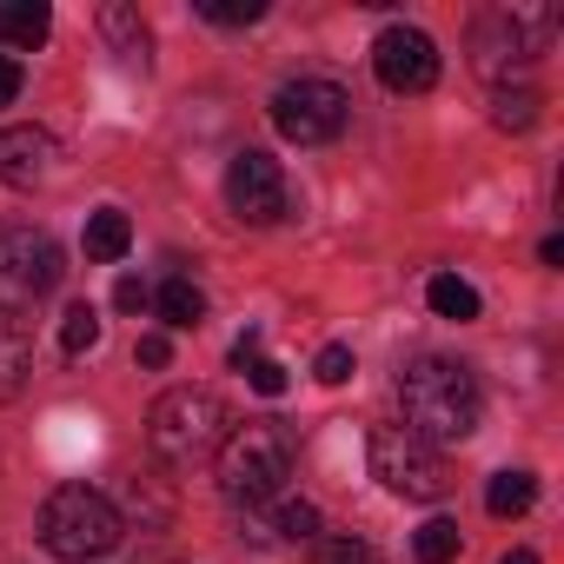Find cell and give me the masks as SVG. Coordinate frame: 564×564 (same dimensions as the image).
Masks as SVG:
<instances>
[{
  "label": "cell",
  "mask_w": 564,
  "mask_h": 564,
  "mask_svg": "<svg viewBox=\"0 0 564 564\" xmlns=\"http://www.w3.org/2000/svg\"><path fill=\"white\" fill-rule=\"evenodd\" d=\"M279 511H272V524H279V538H293V544H313L319 538V505H306V498H272Z\"/></svg>",
  "instance_id": "obj_21"
},
{
  "label": "cell",
  "mask_w": 564,
  "mask_h": 564,
  "mask_svg": "<svg viewBox=\"0 0 564 564\" xmlns=\"http://www.w3.org/2000/svg\"><path fill=\"white\" fill-rule=\"evenodd\" d=\"M551 34H557V14H551V8H505V14H485V21L471 28V67L505 87V74L531 67V61L551 47Z\"/></svg>",
  "instance_id": "obj_5"
},
{
  "label": "cell",
  "mask_w": 564,
  "mask_h": 564,
  "mask_svg": "<svg viewBox=\"0 0 564 564\" xmlns=\"http://www.w3.org/2000/svg\"><path fill=\"white\" fill-rule=\"evenodd\" d=\"M538 107H544V100H538L531 87H498V94H491V127L531 133V127H538Z\"/></svg>",
  "instance_id": "obj_18"
},
{
  "label": "cell",
  "mask_w": 564,
  "mask_h": 564,
  "mask_svg": "<svg viewBox=\"0 0 564 564\" xmlns=\"http://www.w3.org/2000/svg\"><path fill=\"white\" fill-rule=\"evenodd\" d=\"M54 133L41 127H0V180L8 186H41L54 173Z\"/></svg>",
  "instance_id": "obj_11"
},
{
  "label": "cell",
  "mask_w": 564,
  "mask_h": 564,
  "mask_svg": "<svg viewBox=\"0 0 564 564\" xmlns=\"http://www.w3.org/2000/svg\"><path fill=\"white\" fill-rule=\"evenodd\" d=\"M498 564H538V551H505Z\"/></svg>",
  "instance_id": "obj_32"
},
{
  "label": "cell",
  "mask_w": 564,
  "mask_h": 564,
  "mask_svg": "<svg viewBox=\"0 0 564 564\" xmlns=\"http://www.w3.org/2000/svg\"><path fill=\"white\" fill-rule=\"evenodd\" d=\"M319 564H386L366 538H326L319 544Z\"/></svg>",
  "instance_id": "obj_24"
},
{
  "label": "cell",
  "mask_w": 564,
  "mask_h": 564,
  "mask_svg": "<svg viewBox=\"0 0 564 564\" xmlns=\"http://www.w3.org/2000/svg\"><path fill=\"white\" fill-rule=\"evenodd\" d=\"M21 87H28L21 61H14V54H0V107H14V100H21Z\"/></svg>",
  "instance_id": "obj_28"
},
{
  "label": "cell",
  "mask_w": 564,
  "mask_h": 564,
  "mask_svg": "<svg viewBox=\"0 0 564 564\" xmlns=\"http://www.w3.org/2000/svg\"><path fill=\"white\" fill-rule=\"evenodd\" d=\"M458 544H465V531H458L452 518H425L419 538H412V557H419V564H452Z\"/></svg>",
  "instance_id": "obj_20"
},
{
  "label": "cell",
  "mask_w": 564,
  "mask_h": 564,
  "mask_svg": "<svg viewBox=\"0 0 564 564\" xmlns=\"http://www.w3.org/2000/svg\"><path fill=\"white\" fill-rule=\"evenodd\" d=\"M246 379H252V392H259V399H279V392H286V366H279V359H252V366H246Z\"/></svg>",
  "instance_id": "obj_25"
},
{
  "label": "cell",
  "mask_w": 564,
  "mask_h": 564,
  "mask_svg": "<svg viewBox=\"0 0 564 564\" xmlns=\"http://www.w3.org/2000/svg\"><path fill=\"white\" fill-rule=\"evenodd\" d=\"M252 359H259V333H246V339H239V346H232V366H239V372H246V366H252Z\"/></svg>",
  "instance_id": "obj_30"
},
{
  "label": "cell",
  "mask_w": 564,
  "mask_h": 564,
  "mask_svg": "<svg viewBox=\"0 0 564 564\" xmlns=\"http://www.w3.org/2000/svg\"><path fill=\"white\" fill-rule=\"evenodd\" d=\"M399 405L405 432H419L425 445H458L478 432V379L458 359H412L399 372Z\"/></svg>",
  "instance_id": "obj_1"
},
{
  "label": "cell",
  "mask_w": 564,
  "mask_h": 564,
  "mask_svg": "<svg viewBox=\"0 0 564 564\" xmlns=\"http://www.w3.org/2000/svg\"><path fill=\"white\" fill-rule=\"evenodd\" d=\"M113 306H120V313H147V306H153V293H147V279H140V272H120Z\"/></svg>",
  "instance_id": "obj_27"
},
{
  "label": "cell",
  "mask_w": 564,
  "mask_h": 564,
  "mask_svg": "<svg viewBox=\"0 0 564 564\" xmlns=\"http://www.w3.org/2000/svg\"><path fill=\"white\" fill-rule=\"evenodd\" d=\"M94 346H100V313H94V306H67V319H61V352L80 359V352H94Z\"/></svg>",
  "instance_id": "obj_22"
},
{
  "label": "cell",
  "mask_w": 564,
  "mask_h": 564,
  "mask_svg": "<svg viewBox=\"0 0 564 564\" xmlns=\"http://www.w3.org/2000/svg\"><path fill=\"white\" fill-rule=\"evenodd\" d=\"M28 372H34V333L21 313L0 306V399H21Z\"/></svg>",
  "instance_id": "obj_12"
},
{
  "label": "cell",
  "mask_w": 564,
  "mask_h": 564,
  "mask_svg": "<svg viewBox=\"0 0 564 564\" xmlns=\"http://www.w3.org/2000/svg\"><path fill=\"white\" fill-rule=\"evenodd\" d=\"M226 206L246 226H279V219H286V173H279V160L259 153V147L232 153V166H226Z\"/></svg>",
  "instance_id": "obj_9"
},
{
  "label": "cell",
  "mask_w": 564,
  "mask_h": 564,
  "mask_svg": "<svg viewBox=\"0 0 564 564\" xmlns=\"http://www.w3.org/2000/svg\"><path fill=\"white\" fill-rule=\"evenodd\" d=\"M120 505L107 498V491H94V485H61V491H47V505H41V544L54 551V557H67V564H94V557H107L113 544H120Z\"/></svg>",
  "instance_id": "obj_3"
},
{
  "label": "cell",
  "mask_w": 564,
  "mask_h": 564,
  "mask_svg": "<svg viewBox=\"0 0 564 564\" xmlns=\"http://www.w3.org/2000/svg\"><path fill=\"white\" fill-rule=\"evenodd\" d=\"M538 505V478L531 471H498L491 485H485V511L491 518H524Z\"/></svg>",
  "instance_id": "obj_17"
},
{
  "label": "cell",
  "mask_w": 564,
  "mask_h": 564,
  "mask_svg": "<svg viewBox=\"0 0 564 564\" xmlns=\"http://www.w3.org/2000/svg\"><path fill=\"white\" fill-rule=\"evenodd\" d=\"M293 478V445L279 425H232L219 445V491L232 505H272Z\"/></svg>",
  "instance_id": "obj_4"
},
{
  "label": "cell",
  "mask_w": 564,
  "mask_h": 564,
  "mask_svg": "<svg viewBox=\"0 0 564 564\" xmlns=\"http://www.w3.org/2000/svg\"><path fill=\"white\" fill-rule=\"evenodd\" d=\"M61 272H67V259H61L54 232H41V226H8L0 232V306L8 313L47 300L61 286Z\"/></svg>",
  "instance_id": "obj_7"
},
{
  "label": "cell",
  "mask_w": 564,
  "mask_h": 564,
  "mask_svg": "<svg viewBox=\"0 0 564 564\" xmlns=\"http://www.w3.org/2000/svg\"><path fill=\"white\" fill-rule=\"evenodd\" d=\"M538 259H544V265H564V239H557V232H551V239H544V246H538Z\"/></svg>",
  "instance_id": "obj_31"
},
{
  "label": "cell",
  "mask_w": 564,
  "mask_h": 564,
  "mask_svg": "<svg viewBox=\"0 0 564 564\" xmlns=\"http://www.w3.org/2000/svg\"><path fill=\"white\" fill-rule=\"evenodd\" d=\"M153 306H160V319H166L173 333H193V326L206 319V293L193 286V279H180V272H173V279H166V286L153 293Z\"/></svg>",
  "instance_id": "obj_16"
},
{
  "label": "cell",
  "mask_w": 564,
  "mask_h": 564,
  "mask_svg": "<svg viewBox=\"0 0 564 564\" xmlns=\"http://www.w3.org/2000/svg\"><path fill=\"white\" fill-rule=\"evenodd\" d=\"M372 74H379V87H392V94H425V87H438V47H432V34L425 28H386L379 41H372Z\"/></svg>",
  "instance_id": "obj_10"
},
{
  "label": "cell",
  "mask_w": 564,
  "mask_h": 564,
  "mask_svg": "<svg viewBox=\"0 0 564 564\" xmlns=\"http://www.w3.org/2000/svg\"><path fill=\"white\" fill-rule=\"evenodd\" d=\"M425 300H432V313H438V319H458V326H465V319H478V293L465 286L458 272H438L432 286H425Z\"/></svg>",
  "instance_id": "obj_19"
},
{
  "label": "cell",
  "mask_w": 564,
  "mask_h": 564,
  "mask_svg": "<svg viewBox=\"0 0 564 564\" xmlns=\"http://www.w3.org/2000/svg\"><path fill=\"white\" fill-rule=\"evenodd\" d=\"M199 14L213 28H252V21H265V0H199Z\"/></svg>",
  "instance_id": "obj_23"
},
{
  "label": "cell",
  "mask_w": 564,
  "mask_h": 564,
  "mask_svg": "<svg viewBox=\"0 0 564 564\" xmlns=\"http://www.w3.org/2000/svg\"><path fill=\"white\" fill-rule=\"evenodd\" d=\"M54 34V14L41 8V0H8V8H0V41H8V47H41Z\"/></svg>",
  "instance_id": "obj_15"
},
{
  "label": "cell",
  "mask_w": 564,
  "mask_h": 564,
  "mask_svg": "<svg viewBox=\"0 0 564 564\" xmlns=\"http://www.w3.org/2000/svg\"><path fill=\"white\" fill-rule=\"evenodd\" d=\"M226 432H232V412H226V399L206 392V386H173V392H160L153 412H147V445H153V458H166V465H180V471L219 458Z\"/></svg>",
  "instance_id": "obj_2"
},
{
  "label": "cell",
  "mask_w": 564,
  "mask_h": 564,
  "mask_svg": "<svg viewBox=\"0 0 564 564\" xmlns=\"http://www.w3.org/2000/svg\"><path fill=\"white\" fill-rule=\"evenodd\" d=\"M313 372H319V386H346V379H352V352H346V346H326V352L313 359Z\"/></svg>",
  "instance_id": "obj_26"
},
{
  "label": "cell",
  "mask_w": 564,
  "mask_h": 564,
  "mask_svg": "<svg viewBox=\"0 0 564 564\" xmlns=\"http://www.w3.org/2000/svg\"><path fill=\"white\" fill-rule=\"evenodd\" d=\"M127 246H133V219L120 206H100L87 219V259L94 265H113V259H127Z\"/></svg>",
  "instance_id": "obj_14"
},
{
  "label": "cell",
  "mask_w": 564,
  "mask_h": 564,
  "mask_svg": "<svg viewBox=\"0 0 564 564\" xmlns=\"http://www.w3.org/2000/svg\"><path fill=\"white\" fill-rule=\"evenodd\" d=\"M366 452H372V478H379L386 491H399V498L432 505V498L452 491V465H445V452L425 445V438L405 432V425H379Z\"/></svg>",
  "instance_id": "obj_6"
},
{
  "label": "cell",
  "mask_w": 564,
  "mask_h": 564,
  "mask_svg": "<svg viewBox=\"0 0 564 564\" xmlns=\"http://www.w3.org/2000/svg\"><path fill=\"white\" fill-rule=\"evenodd\" d=\"M100 34L113 41V54H120L127 67H140V74H147V47H153V41H147V28H140V14L127 8V0L100 8Z\"/></svg>",
  "instance_id": "obj_13"
},
{
  "label": "cell",
  "mask_w": 564,
  "mask_h": 564,
  "mask_svg": "<svg viewBox=\"0 0 564 564\" xmlns=\"http://www.w3.org/2000/svg\"><path fill=\"white\" fill-rule=\"evenodd\" d=\"M140 366H153V372L173 366V339H166V333H147V339H140Z\"/></svg>",
  "instance_id": "obj_29"
},
{
  "label": "cell",
  "mask_w": 564,
  "mask_h": 564,
  "mask_svg": "<svg viewBox=\"0 0 564 564\" xmlns=\"http://www.w3.org/2000/svg\"><path fill=\"white\" fill-rule=\"evenodd\" d=\"M346 113H352V94L339 80H286L272 94V127L286 133L293 147H326L346 133Z\"/></svg>",
  "instance_id": "obj_8"
}]
</instances>
